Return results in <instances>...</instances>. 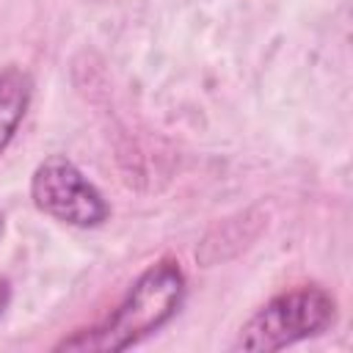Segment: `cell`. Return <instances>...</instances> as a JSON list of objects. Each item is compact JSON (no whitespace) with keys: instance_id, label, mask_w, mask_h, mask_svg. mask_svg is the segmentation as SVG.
Wrapping results in <instances>:
<instances>
[{"instance_id":"1","label":"cell","mask_w":353,"mask_h":353,"mask_svg":"<svg viewBox=\"0 0 353 353\" xmlns=\"http://www.w3.org/2000/svg\"><path fill=\"white\" fill-rule=\"evenodd\" d=\"M185 298V276L174 259H160L149 265L116 312L94 325L61 339L58 350H127L163 328Z\"/></svg>"},{"instance_id":"2","label":"cell","mask_w":353,"mask_h":353,"mask_svg":"<svg viewBox=\"0 0 353 353\" xmlns=\"http://www.w3.org/2000/svg\"><path fill=\"white\" fill-rule=\"evenodd\" d=\"M336 320V301L317 284L287 290L270 298L243 328L237 350H281L328 331Z\"/></svg>"},{"instance_id":"3","label":"cell","mask_w":353,"mask_h":353,"mask_svg":"<svg viewBox=\"0 0 353 353\" xmlns=\"http://www.w3.org/2000/svg\"><path fill=\"white\" fill-rule=\"evenodd\" d=\"M30 196L41 212L80 229L99 226L110 215L102 193L63 154H52L39 163L30 179Z\"/></svg>"},{"instance_id":"4","label":"cell","mask_w":353,"mask_h":353,"mask_svg":"<svg viewBox=\"0 0 353 353\" xmlns=\"http://www.w3.org/2000/svg\"><path fill=\"white\" fill-rule=\"evenodd\" d=\"M33 83L30 74L22 72L19 66H6L0 69V154L11 143L17 127L25 119V110L30 105Z\"/></svg>"},{"instance_id":"5","label":"cell","mask_w":353,"mask_h":353,"mask_svg":"<svg viewBox=\"0 0 353 353\" xmlns=\"http://www.w3.org/2000/svg\"><path fill=\"white\" fill-rule=\"evenodd\" d=\"M8 303H11V284H8V279L0 276V314L8 309Z\"/></svg>"},{"instance_id":"6","label":"cell","mask_w":353,"mask_h":353,"mask_svg":"<svg viewBox=\"0 0 353 353\" xmlns=\"http://www.w3.org/2000/svg\"><path fill=\"white\" fill-rule=\"evenodd\" d=\"M0 234H3V215H0Z\"/></svg>"}]
</instances>
